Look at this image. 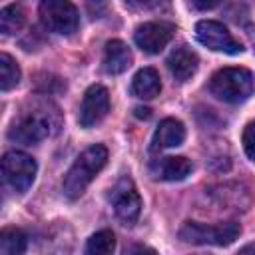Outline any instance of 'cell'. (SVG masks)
<instances>
[{
    "instance_id": "6da1fadb",
    "label": "cell",
    "mask_w": 255,
    "mask_h": 255,
    "mask_svg": "<svg viewBox=\"0 0 255 255\" xmlns=\"http://www.w3.org/2000/svg\"><path fill=\"white\" fill-rule=\"evenodd\" d=\"M60 112L56 106L48 104H36L32 110H26L20 114L18 120L12 122L8 129V137L26 145L38 143L60 129Z\"/></svg>"
},
{
    "instance_id": "7a4b0ae2",
    "label": "cell",
    "mask_w": 255,
    "mask_h": 255,
    "mask_svg": "<svg viewBox=\"0 0 255 255\" xmlns=\"http://www.w3.org/2000/svg\"><path fill=\"white\" fill-rule=\"evenodd\" d=\"M106 161H108L106 145L96 143V145H90L88 149H84L76 157V161L72 163V167L68 169V173L64 177V183H62L64 195L68 199H78L86 191L90 181L102 171Z\"/></svg>"
},
{
    "instance_id": "3957f363",
    "label": "cell",
    "mask_w": 255,
    "mask_h": 255,
    "mask_svg": "<svg viewBox=\"0 0 255 255\" xmlns=\"http://www.w3.org/2000/svg\"><path fill=\"white\" fill-rule=\"evenodd\" d=\"M255 90L253 74L247 68H221L209 80V92L227 104H243Z\"/></svg>"
},
{
    "instance_id": "277c9868",
    "label": "cell",
    "mask_w": 255,
    "mask_h": 255,
    "mask_svg": "<svg viewBox=\"0 0 255 255\" xmlns=\"http://www.w3.org/2000/svg\"><path fill=\"white\" fill-rule=\"evenodd\" d=\"M241 233V225L237 221H227L219 225H205L197 221H187L179 229V239L191 245H229Z\"/></svg>"
},
{
    "instance_id": "5b68a950",
    "label": "cell",
    "mask_w": 255,
    "mask_h": 255,
    "mask_svg": "<svg viewBox=\"0 0 255 255\" xmlns=\"http://www.w3.org/2000/svg\"><path fill=\"white\" fill-rule=\"evenodd\" d=\"M40 20L50 32L70 36L80 24V14L70 0H42Z\"/></svg>"
},
{
    "instance_id": "8992f818",
    "label": "cell",
    "mask_w": 255,
    "mask_h": 255,
    "mask_svg": "<svg viewBox=\"0 0 255 255\" xmlns=\"http://www.w3.org/2000/svg\"><path fill=\"white\" fill-rule=\"evenodd\" d=\"M36 171H38L36 159L32 155L24 153V151H16L14 149V151L4 153V157H2L4 179L18 193H24V191L30 189V185L36 179Z\"/></svg>"
},
{
    "instance_id": "52a82bcc",
    "label": "cell",
    "mask_w": 255,
    "mask_h": 255,
    "mask_svg": "<svg viewBox=\"0 0 255 255\" xmlns=\"http://www.w3.org/2000/svg\"><path fill=\"white\" fill-rule=\"evenodd\" d=\"M195 36L199 44L213 52H223V54H241L243 46L231 36V32L215 20H201L195 24Z\"/></svg>"
},
{
    "instance_id": "ba28073f",
    "label": "cell",
    "mask_w": 255,
    "mask_h": 255,
    "mask_svg": "<svg viewBox=\"0 0 255 255\" xmlns=\"http://www.w3.org/2000/svg\"><path fill=\"white\" fill-rule=\"evenodd\" d=\"M110 112V94L104 86L94 84L86 90L78 114V122L82 128H94L98 126Z\"/></svg>"
},
{
    "instance_id": "9c48e42d",
    "label": "cell",
    "mask_w": 255,
    "mask_h": 255,
    "mask_svg": "<svg viewBox=\"0 0 255 255\" xmlns=\"http://www.w3.org/2000/svg\"><path fill=\"white\" fill-rule=\"evenodd\" d=\"M112 201H114V209H116L118 219L124 225H133L135 219L139 217V211H141V199H139V193L135 191L131 179H122L114 187Z\"/></svg>"
},
{
    "instance_id": "30bf717a",
    "label": "cell",
    "mask_w": 255,
    "mask_h": 255,
    "mask_svg": "<svg viewBox=\"0 0 255 255\" xmlns=\"http://www.w3.org/2000/svg\"><path fill=\"white\" fill-rule=\"evenodd\" d=\"M173 32L175 28L169 22H145L137 26L133 40L145 54H159L173 38Z\"/></svg>"
},
{
    "instance_id": "8fae6325",
    "label": "cell",
    "mask_w": 255,
    "mask_h": 255,
    "mask_svg": "<svg viewBox=\"0 0 255 255\" xmlns=\"http://www.w3.org/2000/svg\"><path fill=\"white\" fill-rule=\"evenodd\" d=\"M167 68L171 72V76L177 80V82H187L191 80V76L197 72V66H199V58L197 54L189 48V46H179L175 48L169 56H167Z\"/></svg>"
},
{
    "instance_id": "7c38bea8",
    "label": "cell",
    "mask_w": 255,
    "mask_h": 255,
    "mask_svg": "<svg viewBox=\"0 0 255 255\" xmlns=\"http://www.w3.org/2000/svg\"><path fill=\"white\" fill-rule=\"evenodd\" d=\"M191 169L193 163L183 155H167L151 165V173L157 179H165V181H181L191 173Z\"/></svg>"
},
{
    "instance_id": "4fadbf2b",
    "label": "cell",
    "mask_w": 255,
    "mask_h": 255,
    "mask_svg": "<svg viewBox=\"0 0 255 255\" xmlns=\"http://www.w3.org/2000/svg\"><path fill=\"white\" fill-rule=\"evenodd\" d=\"M185 139V128L179 120L175 118H165L159 122L155 133H153V149H167V147H177Z\"/></svg>"
},
{
    "instance_id": "5bb4252c",
    "label": "cell",
    "mask_w": 255,
    "mask_h": 255,
    "mask_svg": "<svg viewBox=\"0 0 255 255\" xmlns=\"http://www.w3.org/2000/svg\"><path fill=\"white\" fill-rule=\"evenodd\" d=\"M131 66V52L122 40H110L104 50V70L112 76L126 72Z\"/></svg>"
},
{
    "instance_id": "9a60e30c",
    "label": "cell",
    "mask_w": 255,
    "mask_h": 255,
    "mask_svg": "<svg viewBox=\"0 0 255 255\" xmlns=\"http://www.w3.org/2000/svg\"><path fill=\"white\" fill-rule=\"evenodd\" d=\"M131 92L135 98H141V100H151V98L159 96V92H161L159 74L153 68L137 70L131 80Z\"/></svg>"
},
{
    "instance_id": "2e32d148",
    "label": "cell",
    "mask_w": 255,
    "mask_h": 255,
    "mask_svg": "<svg viewBox=\"0 0 255 255\" xmlns=\"http://www.w3.org/2000/svg\"><path fill=\"white\" fill-rule=\"evenodd\" d=\"M26 22V12L20 4H10L0 12V30L4 36L16 34Z\"/></svg>"
},
{
    "instance_id": "e0dca14e",
    "label": "cell",
    "mask_w": 255,
    "mask_h": 255,
    "mask_svg": "<svg viewBox=\"0 0 255 255\" xmlns=\"http://www.w3.org/2000/svg\"><path fill=\"white\" fill-rule=\"evenodd\" d=\"M26 235L16 227H6L0 233V253L4 255H20L26 251Z\"/></svg>"
},
{
    "instance_id": "ac0fdd59",
    "label": "cell",
    "mask_w": 255,
    "mask_h": 255,
    "mask_svg": "<svg viewBox=\"0 0 255 255\" xmlns=\"http://www.w3.org/2000/svg\"><path fill=\"white\" fill-rule=\"evenodd\" d=\"M20 82V68L16 64V60L12 56H8L6 52L0 54V90L8 92L12 88H16Z\"/></svg>"
},
{
    "instance_id": "d6986e66",
    "label": "cell",
    "mask_w": 255,
    "mask_h": 255,
    "mask_svg": "<svg viewBox=\"0 0 255 255\" xmlns=\"http://www.w3.org/2000/svg\"><path fill=\"white\" fill-rule=\"evenodd\" d=\"M114 249H116V237L110 229H102V231L94 233L86 245V251L92 255H108Z\"/></svg>"
},
{
    "instance_id": "ffe728a7",
    "label": "cell",
    "mask_w": 255,
    "mask_h": 255,
    "mask_svg": "<svg viewBox=\"0 0 255 255\" xmlns=\"http://www.w3.org/2000/svg\"><path fill=\"white\" fill-rule=\"evenodd\" d=\"M243 149L249 159L255 161V122L247 124L243 129Z\"/></svg>"
},
{
    "instance_id": "44dd1931",
    "label": "cell",
    "mask_w": 255,
    "mask_h": 255,
    "mask_svg": "<svg viewBox=\"0 0 255 255\" xmlns=\"http://www.w3.org/2000/svg\"><path fill=\"white\" fill-rule=\"evenodd\" d=\"M135 10H157L169 4V0H126Z\"/></svg>"
},
{
    "instance_id": "7402d4cb",
    "label": "cell",
    "mask_w": 255,
    "mask_h": 255,
    "mask_svg": "<svg viewBox=\"0 0 255 255\" xmlns=\"http://www.w3.org/2000/svg\"><path fill=\"white\" fill-rule=\"evenodd\" d=\"M223 0H191V4L197 8V10H211L215 8L217 4H221Z\"/></svg>"
},
{
    "instance_id": "603a6c76",
    "label": "cell",
    "mask_w": 255,
    "mask_h": 255,
    "mask_svg": "<svg viewBox=\"0 0 255 255\" xmlns=\"http://www.w3.org/2000/svg\"><path fill=\"white\" fill-rule=\"evenodd\" d=\"M151 116V110L149 108H135V118H143V120H147Z\"/></svg>"
},
{
    "instance_id": "cb8c5ba5",
    "label": "cell",
    "mask_w": 255,
    "mask_h": 255,
    "mask_svg": "<svg viewBox=\"0 0 255 255\" xmlns=\"http://www.w3.org/2000/svg\"><path fill=\"white\" fill-rule=\"evenodd\" d=\"M249 251H255V247L249 245V247H243V249H241V253H249Z\"/></svg>"
}]
</instances>
